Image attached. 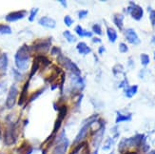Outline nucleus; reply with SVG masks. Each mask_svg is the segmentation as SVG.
Segmentation results:
<instances>
[{
	"label": "nucleus",
	"mask_w": 155,
	"mask_h": 154,
	"mask_svg": "<svg viewBox=\"0 0 155 154\" xmlns=\"http://www.w3.org/2000/svg\"><path fill=\"white\" fill-rule=\"evenodd\" d=\"M8 67V57H7L6 53H3L0 56V70L5 71Z\"/></svg>",
	"instance_id": "nucleus-11"
},
{
	"label": "nucleus",
	"mask_w": 155,
	"mask_h": 154,
	"mask_svg": "<svg viewBox=\"0 0 155 154\" xmlns=\"http://www.w3.org/2000/svg\"><path fill=\"white\" fill-rule=\"evenodd\" d=\"M107 38L111 42V43H114L116 41L117 39V32L116 31L112 29V28H107Z\"/></svg>",
	"instance_id": "nucleus-9"
},
{
	"label": "nucleus",
	"mask_w": 155,
	"mask_h": 154,
	"mask_svg": "<svg viewBox=\"0 0 155 154\" xmlns=\"http://www.w3.org/2000/svg\"><path fill=\"white\" fill-rule=\"evenodd\" d=\"M154 59H155V53H154Z\"/></svg>",
	"instance_id": "nucleus-31"
},
{
	"label": "nucleus",
	"mask_w": 155,
	"mask_h": 154,
	"mask_svg": "<svg viewBox=\"0 0 155 154\" xmlns=\"http://www.w3.org/2000/svg\"><path fill=\"white\" fill-rule=\"evenodd\" d=\"M28 87H29V82H27L26 85L24 86L23 88V90H22V93H21V96H20V99H19V102H18V105L19 106H22L23 103L26 101V97H27V90H28Z\"/></svg>",
	"instance_id": "nucleus-14"
},
{
	"label": "nucleus",
	"mask_w": 155,
	"mask_h": 154,
	"mask_svg": "<svg viewBox=\"0 0 155 154\" xmlns=\"http://www.w3.org/2000/svg\"><path fill=\"white\" fill-rule=\"evenodd\" d=\"M137 90H138V87H137V86H131V87H129V88H127V89H126V90H125V94H126L127 97L131 98V97L137 92Z\"/></svg>",
	"instance_id": "nucleus-13"
},
{
	"label": "nucleus",
	"mask_w": 155,
	"mask_h": 154,
	"mask_svg": "<svg viewBox=\"0 0 155 154\" xmlns=\"http://www.w3.org/2000/svg\"><path fill=\"white\" fill-rule=\"evenodd\" d=\"M64 36L66 37V39L68 40V41H69L70 43H73V42H75V41H76L75 36H74V35H72L69 31H64Z\"/></svg>",
	"instance_id": "nucleus-18"
},
{
	"label": "nucleus",
	"mask_w": 155,
	"mask_h": 154,
	"mask_svg": "<svg viewBox=\"0 0 155 154\" xmlns=\"http://www.w3.org/2000/svg\"><path fill=\"white\" fill-rule=\"evenodd\" d=\"M37 11H38V8H33V9L31 10V15H30V16H29V20H30L31 22L33 21V19H35V15H36Z\"/></svg>",
	"instance_id": "nucleus-22"
},
{
	"label": "nucleus",
	"mask_w": 155,
	"mask_h": 154,
	"mask_svg": "<svg viewBox=\"0 0 155 154\" xmlns=\"http://www.w3.org/2000/svg\"><path fill=\"white\" fill-rule=\"evenodd\" d=\"M59 63L65 66L67 69H68L69 70L72 71L74 74H76L77 76L80 74V70L77 68V66L74 64V63H72L71 60L69 58H67V57H63V56H60L59 58Z\"/></svg>",
	"instance_id": "nucleus-2"
},
{
	"label": "nucleus",
	"mask_w": 155,
	"mask_h": 154,
	"mask_svg": "<svg viewBox=\"0 0 155 154\" xmlns=\"http://www.w3.org/2000/svg\"><path fill=\"white\" fill-rule=\"evenodd\" d=\"M92 42H94V43H101V39H99V38H96V37H94V38H92Z\"/></svg>",
	"instance_id": "nucleus-28"
},
{
	"label": "nucleus",
	"mask_w": 155,
	"mask_h": 154,
	"mask_svg": "<svg viewBox=\"0 0 155 154\" xmlns=\"http://www.w3.org/2000/svg\"><path fill=\"white\" fill-rule=\"evenodd\" d=\"M130 4L131 5H130L129 8H127V11H129V13H130L132 18H134L135 20H140L143 17V15H144L143 9L141 8L140 6L133 4L132 2H130Z\"/></svg>",
	"instance_id": "nucleus-3"
},
{
	"label": "nucleus",
	"mask_w": 155,
	"mask_h": 154,
	"mask_svg": "<svg viewBox=\"0 0 155 154\" xmlns=\"http://www.w3.org/2000/svg\"><path fill=\"white\" fill-rule=\"evenodd\" d=\"M125 36L127 41L132 45H138L140 43V39L137 35L136 31L133 29H127L125 31Z\"/></svg>",
	"instance_id": "nucleus-5"
},
{
	"label": "nucleus",
	"mask_w": 155,
	"mask_h": 154,
	"mask_svg": "<svg viewBox=\"0 0 155 154\" xmlns=\"http://www.w3.org/2000/svg\"><path fill=\"white\" fill-rule=\"evenodd\" d=\"M92 31L96 33V34H98V35H101L102 34V29H101V27H100V25H98V24H94L93 26H92Z\"/></svg>",
	"instance_id": "nucleus-21"
},
{
	"label": "nucleus",
	"mask_w": 155,
	"mask_h": 154,
	"mask_svg": "<svg viewBox=\"0 0 155 154\" xmlns=\"http://www.w3.org/2000/svg\"><path fill=\"white\" fill-rule=\"evenodd\" d=\"M17 93H18V90H17V88L13 85L11 87L10 89V91H9V94H8V98H7V101H6V106L7 108L9 109H12L13 106L15 104V100H16V97H17Z\"/></svg>",
	"instance_id": "nucleus-4"
},
{
	"label": "nucleus",
	"mask_w": 155,
	"mask_h": 154,
	"mask_svg": "<svg viewBox=\"0 0 155 154\" xmlns=\"http://www.w3.org/2000/svg\"><path fill=\"white\" fill-rule=\"evenodd\" d=\"M123 20H124V15H121V13H117V15H114L113 16V22L120 30L123 29Z\"/></svg>",
	"instance_id": "nucleus-8"
},
{
	"label": "nucleus",
	"mask_w": 155,
	"mask_h": 154,
	"mask_svg": "<svg viewBox=\"0 0 155 154\" xmlns=\"http://www.w3.org/2000/svg\"><path fill=\"white\" fill-rule=\"evenodd\" d=\"M131 118V115H123L120 112L117 113V118H116V123L119 122H124V121H130Z\"/></svg>",
	"instance_id": "nucleus-16"
},
{
	"label": "nucleus",
	"mask_w": 155,
	"mask_h": 154,
	"mask_svg": "<svg viewBox=\"0 0 155 154\" xmlns=\"http://www.w3.org/2000/svg\"><path fill=\"white\" fill-rule=\"evenodd\" d=\"M87 15V11H80L79 13H78V17H79L80 19H82V18L86 17Z\"/></svg>",
	"instance_id": "nucleus-27"
},
{
	"label": "nucleus",
	"mask_w": 155,
	"mask_h": 154,
	"mask_svg": "<svg viewBox=\"0 0 155 154\" xmlns=\"http://www.w3.org/2000/svg\"><path fill=\"white\" fill-rule=\"evenodd\" d=\"M64 22H65V24L68 26V27H70V26H71V24L73 23V20L71 18V16H69V15H67L65 18H64Z\"/></svg>",
	"instance_id": "nucleus-26"
},
{
	"label": "nucleus",
	"mask_w": 155,
	"mask_h": 154,
	"mask_svg": "<svg viewBox=\"0 0 155 154\" xmlns=\"http://www.w3.org/2000/svg\"><path fill=\"white\" fill-rule=\"evenodd\" d=\"M119 51L121 52L125 53V52H127V51H129V48H127V46L125 43H120L119 44Z\"/></svg>",
	"instance_id": "nucleus-23"
},
{
	"label": "nucleus",
	"mask_w": 155,
	"mask_h": 154,
	"mask_svg": "<svg viewBox=\"0 0 155 154\" xmlns=\"http://www.w3.org/2000/svg\"><path fill=\"white\" fill-rule=\"evenodd\" d=\"M75 31L76 33L79 35V36H87V37H91L92 36V32L91 31H87L85 30H83V28L81 26H77L76 28H75Z\"/></svg>",
	"instance_id": "nucleus-12"
},
{
	"label": "nucleus",
	"mask_w": 155,
	"mask_h": 154,
	"mask_svg": "<svg viewBox=\"0 0 155 154\" xmlns=\"http://www.w3.org/2000/svg\"><path fill=\"white\" fill-rule=\"evenodd\" d=\"M44 91V90H38V91H36L35 93H33V94L31 95V97L30 98V101L29 102H31V101H33V100H35V99H36L40 94H41V93Z\"/></svg>",
	"instance_id": "nucleus-25"
},
{
	"label": "nucleus",
	"mask_w": 155,
	"mask_h": 154,
	"mask_svg": "<svg viewBox=\"0 0 155 154\" xmlns=\"http://www.w3.org/2000/svg\"><path fill=\"white\" fill-rule=\"evenodd\" d=\"M60 3H62L64 7H66V6H67V3H66L65 1H60Z\"/></svg>",
	"instance_id": "nucleus-30"
},
{
	"label": "nucleus",
	"mask_w": 155,
	"mask_h": 154,
	"mask_svg": "<svg viewBox=\"0 0 155 154\" xmlns=\"http://www.w3.org/2000/svg\"><path fill=\"white\" fill-rule=\"evenodd\" d=\"M30 60V53L28 47L26 45L20 48L15 54V65L20 70H26L28 69V64Z\"/></svg>",
	"instance_id": "nucleus-1"
},
{
	"label": "nucleus",
	"mask_w": 155,
	"mask_h": 154,
	"mask_svg": "<svg viewBox=\"0 0 155 154\" xmlns=\"http://www.w3.org/2000/svg\"><path fill=\"white\" fill-rule=\"evenodd\" d=\"M38 68H39V61H38V59L36 58L35 60V62H33V64H32V69H31V77L36 72Z\"/></svg>",
	"instance_id": "nucleus-20"
},
{
	"label": "nucleus",
	"mask_w": 155,
	"mask_h": 154,
	"mask_svg": "<svg viewBox=\"0 0 155 154\" xmlns=\"http://www.w3.org/2000/svg\"><path fill=\"white\" fill-rule=\"evenodd\" d=\"M25 15H26V11H13V12L9 13V15L6 16V20L8 22L17 21V20L24 18Z\"/></svg>",
	"instance_id": "nucleus-6"
},
{
	"label": "nucleus",
	"mask_w": 155,
	"mask_h": 154,
	"mask_svg": "<svg viewBox=\"0 0 155 154\" xmlns=\"http://www.w3.org/2000/svg\"><path fill=\"white\" fill-rule=\"evenodd\" d=\"M150 56L147 55V54H146V53H142L141 54V63H142V65L143 66H147L150 64Z\"/></svg>",
	"instance_id": "nucleus-19"
},
{
	"label": "nucleus",
	"mask_w": 155,
	"mask_h": 154,
	"mask_svg": "<svg viewBox=\"0 0 155 154\" xmlns=\"http://www.w3.org/2000/svg\"><path fill=\"white\" fill-rule=\"evenodd\" d=\"M12 33V30L9 26L0 25V34H10Z\"/></svg>",
	"instance_id": "nucleus-17"
},
{
	"label": "nucleus",
	"mask_w": 155,
	"mask_h": 154,
	"mask_svg": "<svg viewBox=\"0 0 155 154\" xmlns=\"http://www.w3.org/2000/svg\"><path fill=\"white\" fill-rule=\"evenodd\" d=\"M35 49H36L37 51H43V50H44V51H47L49 50L50 43H49V42H43V44H42V43H38V44H36V46H35Z\"/></svg>",
	"instance_id": "nucleus-15"
},
{
	"label": "nucleus",
	"mask_w": 155,
	"mask_h": 154,
	"mask_svg": "<svg viewBox=\"0 0 155 154\" xmlns=\"http://www.w3.org/2000/svg\"><path fill=\"white\" fill-rule=\"evenodd\" d=\"M77 50H78L79 53H81V54H87V53L91 52V49L84 42H80L77 45Z\"/></svg>",
	"instance_id": "nucleus-10"
},
{
	"label": "nucleus",
	"mask_w": 155,
	"mask_h": 154,
	"mask_svg": "<svg viewBox=\"0 0 155 154\" xmlns=\"http://www.w3.org/2000/svg\"><path fill=\"white\" fill-rule=\"evenodd\" d=\"M104 51H105L104 47H100V48H99V53H100V54H102V53L104 52Z\"/></svg>",
	"instance_id": "nucleus-29"
},
{
	"label": "nucleus",
	"mask_w": 155,
	"mask_h": 154,
	"mask_svg": "<svg viewBox=\"0 0 155 154\" xmlns=\"http://www.w3.org/2000/svg\"><path fill=\"white\" fill-rule=\"evenodd\" d=\"M38 23L41 26L46 27V28H49V29H54L56 26V22L51 17H48V16H44L42 18H40Z\"/></svg>",
	"instance_id": "nucleus-7"
},
{
	"label": "nucleus",
	"mask_w": 155,
	"mask_h": 154,
	"mask_svg": "<svg viewBox=\"0 0 155 154\" xmlns=\"http://www.w3.org/2000/svg\"><path fill=\"white\" fill-rule=\"evenodd\" d=\"M149 10H150V9L149 8ZM150 22H151L152 26H155V11L154 10H150Z\"/></svg>",
	"instance_id": "nucleus-24"
}]
</instances>
